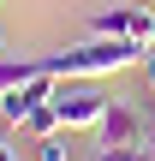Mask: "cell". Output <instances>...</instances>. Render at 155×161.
<instances>
[{
  "mask_svg": "<svg viewBox=\"0 0 155 161\" xmlns=\"http://www.w3.org/2000/svg\"><path fill=\"white\" fill-rule=\"evenodd\" d=\"M30 78H48V66H42V54H0V96H12L18 84H30Z\"/></svg>",
  "mask_w": 155,
  "mask_h": 161,
  "instance_id": "5b68a950",
  "label": "cell"
},
{
  "mask_svg": "<svg viewBox=\"0 0 155 161\" xmlns=\"http://www.w3.org/2000/svg\"><path fill=\"white\" fill-rule=\"evenodd\" d=\"M36 161H66V137H36Z\"/></svg>",
  "mask_w": 155,
  "mask_h": 161,
  "instance_id": "9c48e42d",
  "label": "cell"
},
{
  "mask_svg": "<svg viewBox=\"0 0 155 161\" xmlns=\"http://www.w3.org/2000/svg\"><path fill=\"white\" fill-rule=\"evenodd\" d=\"M149 54L137 48V42H119V36H90V42H78V48H60V54H42V66H48V78H113V72H131V66H143Z\"/></svg>",
  "mask_w": 155,
  "mask_h": 161,
  "instance_id": "6da1fadb",
  "label": "cell"
},
{
  "mask_svg": "<svg viewBox=\"0 0 155 161\" xmlns=\"http://www.w3.org/2000/svg\"><path fill=\"white\" fill-rule=\"evenodd\" d=\"M143 78H149V90H155V54H149V60H143Z\"/></svg>",
  "mask_w": 155,
  "mask_h": 161,
  "instance_id": "8fae6325",
  "label": "cell"
},
{
  "mask_svg": "<svg viewBox=\"0 0 155 161\" xmlns=\"http://www.w3.org/2000/svg\"><path fill=\"white\" fill-rule=\"evenodd\" d=\"M0 161H18V149H12V143H6V137H0Z\"/></svg>",
  "mask_w": 155,
  "mask_h": 161,
  "instance_id": "30bf717a",
  "label": "cell"
},
{
  "mask_svg": "<svg viewBox=\"0 0 155 161\" xmlns=\"http://www.w3.org/2000/svg\"><path fill=\"white\" fill-rule=\"evenodd\" d=\"M137 143H149V131H143L137 108L113 96V108H108V119H102V149H137Z\"/></svg>",
  "mask_w": 155,
  "mask_h": 161,
  "instance_id": "277c9868",
  "label": "cell"
},
{
  "mask_svg": "<svg viewBox=\"0 0 155 161\" xmlns=\"http://www.w3.org/2000/svg\"><path fill=\"white\" fill-rule=\"evenodd\" d=\"M18 131H30V137H54V131H66V125H60V108L48 102V108H36V114H30Z\"/></svg>",
  "mask_w": 155,
  "mask_h": 161,
  "instance_id": "52a82bcc",
  "label": "cell"
},
{
  "mask_svg": "<svg viewBox=\"0 0 155 161\" xmlns=\"http://www.w3.org/2000/svg\"><path fill=\"white\" fill-rule=\"evenodd\" d=\"M54 90H60V78H30V84H18L12 96H0V119H6V125H24L36 108L54 102Z\"/></svg>",
  "mask_w": 155,
  "mask_h": 161,
  "instance_id": "3957f363",
  "label": "cell"
},
{
  "mask_svg": "<svg viewBox=\"0 0 155 161\" xmlns=\"http://www.w3.org/2000/svg\"><path fill=\"white\" fill-rule=\"evenodd\" d=\"M125 24H131V6H102L90 18V36H119L125 42Z\"/></svg>",
  "mask_w": 155,
  "mask_h": 161,
  "instance_id": "8992f818",
  "label": "cell"
},
{
  "mask_svg": "<svg viewBox=\"0 0 155 161\" xmlns=\"http://www.w3.org/2000/svg\"><path fill=\"white\" fill-rule=\"evenodd\" d=\"M54 108H60V125H66V131H102L113 96L102 90V78H66V84L54 90Z\"/></svg>",
  "mask_w": 155,
  "mask_h": 161,
  "instance_id": "7a4b0ae2",
  "label": "cell"
},
{
  "mask_svg": "<svg viewBox=\"0 0 155 161\" xmlns=\"http://www.w3.org/2000/svg\"><path fill=\"white\" fill-rule=\"evenodd\" d=\"M0 6H6V0H0Z\"/></svg>",
  "mask_w": 155,
  "mask_h": 161,
  "instance_id": "4fadbf2b",
  "label": "cell"
},
{
  "mask_svg": "<svg viewBox=\"0 0 155 161\" xmlns=\"http://www.w3.org/2000/svg\"><path fill=\"white\" fill-rule=\"evenodd\" d=\"M96 161H155L149 143H137V149H96Z\"/></svg>",
  "mask_w": 155,
  "mask_h": 161,
  "instance_id": "ba28073f",
  "label": "cell"
},
{
  "mask_svg": "<svg viewBox=\"0 0 155 161\" xmlns=\"http://www.w3.org/2000/svg\"><path fill=\"white\" fill-rule=\"evenodd\" d=\"M0 54H6V36H0Z\"/></svg>",
  "mask_w": 155,
  "mask_h": 161,
  "instance_id": "7c38bea8",
  "label": "cell"
}]
</instances>
